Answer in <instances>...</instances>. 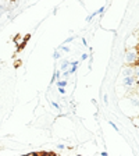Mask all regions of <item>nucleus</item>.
<instances>
[{"label": "nucleus", "instance_id": "nucleus-1", "mask_svg": "<svg viewBox=\"0 0 139 156\" xmlns=\"http://www.w3.org/2000/svg\"><path fill=\"white\" fill-rule=\"evenodd\" d=\"M125 63L130 66H136V63H138V50H134V49H131V50H128L125 55Z\"/></svg>", "mask_w": 139, "mask_h": 156}, {"label": "nucleus", "instance_id": "nucleus-2", "mask_svg": "<svg viewBox=\"0 0 139 156\" xmlns=\"http://www.w3.org/2000/svg\"><path fill=\"white\" fill-rule=\"evenodd\" d=\"M123 84L125 87H134V85H138V77H124Z\"/></svg>", "mask_w": 139, "mask_h": 156}, {"label": "nucleus", "instance_id": "nucleus-3", "mask_svg": "<svg viewBox=\"0 0 139 156\" xmlns=\"http://www.w3.org/2000/svg\"><path fill=\"white\" fill-rule=\"evenodd\" d=\"M104 9H106V7H100V9H99V10H96V11H95V13H92L89 17H86V21H88V23H89V21H92V20H93L96 16H99V14H102V13H103V11H104Z\"/></svg>", "mask_w": 139, "mask_h": 156}, {"label": "nucleus", "instance_id": "nucleus-4", "mask_svg": "<svg viewBox=\"0 0 139 156\" xmlns=\"http://www.w3.org/2000/svg\"><path fill=\"white\" fill-rule=\"evenodd\" d=\"M60 75H61V71L60 70H57V71H54L53 73V78H52V84H54V82H57V81H60Z\"/></svg>", "mask_w": 139, "mask_h": 156}, {"label": "nucleus", "instance_id": "nucleus-5", "mask_svg": "<svg viewBox=\"0 0 139 156\" xmlns=\"http://www.w3.org/2000/svg\"><path fill=\"white\" fill-rule=\"evenodd\" d=\"M67 68H70V62L68 60H63L61 66H60V71H67Z\"/></svg>", "mask_w": 139, "mask_h": 156}, {"label": "nucleus", "instance_id": "nucleus-6", "mask_svg": "<svg viewBox=\"0 0 139 156\" xmlns=\"http://www.w3.org/2000/svg\"><path fill=\"white\" fill-rule=\"evenodd\" d=\"M67 84H68L67 80H63V81H57V82H56L57 88H65V87H67Z\"/></svg>", "mask_w": 139, "mask_h": 156}, {"label": "nucleus", "instance_id": "nucleus-7", "mask_svg": "<svg viewBox=\"0 0 139 156\" xmlns=\"http://www.w3.org/2000/svg\"><path fill=\"white\" fill-rule=\"evenodd\" d=\"M60 50H61V52H70V48H68V46H61V48L58 49V52H60Z\"/></svg>", "mask_w": 139, "mask_h": 156}, {"label": "nucleus", "instance_id": "nucleus-8", "mask_svg": "<svg viewBox=\"0 0 139 156\" xmlns=\"http://www.w3.org/2000/svg\"><path fill=\"white\" fill-rule=\"evenodd\" d=\"M53 57H54V58H60V57H61V53L58 52V50H56V52L53 53Z\"/></svg>", "mask_w": 139, "mask_h": 156}, {"label": "nucleus", "instance_id": "nucleus-9", "mask_svg": "<svg viewBox=\"0 0 139 156\" xmlns=\"http://www.w3.org/2000/svg\"><path fill=\"white\" fill-rule=\"evenodd\" d=\"M57 149H58V151L65 149V145H63V144H58V145H57Z\"/></svg>", "mask_w": 139, "mask_h": 156}, {"label": "nucleus", "instance_id": "nucleus-10", "mask_svg": "<svg viewBox=\"0 0 139 156\" xmlns=\"http://www.w3.org/2000/svg\"><path fill=\"white\" fill-rule=\"evenodd\" d=\"M52 106H53V107H56V109H60V105L56 103V102H52Z\"/></svg>", "mask_w": 139, "mask_h": 156}, {"label": "nucleus", "instance_id": "nucleus-11", "mask_svg": "<svg viewBox=\"0 0 139 156\" xmlns=\"http://www.w3.org/2000/svg\"><path fill=\"white\" fill-rule=\"evenodd\" d=\"M58 92L64 95V94H65V88H58Z\"/></svg>", "mask_w": 139, "mask_h": 156}, {"label": "nucleus", "instance_id": "nucleus-12", "mask_svg": "<svg viewBox=\"0 0 139 156\" xmlns=\"http://www.w3.org/2000/svg\"><path fill=\"white\" fill-rule=\"evenodd\" d=\"M71 41H74V36H70V38H68L67 41H65V43H70Z\"/></svg>", "mask_w": 139, "mask_h": 156}, {"label": "nucleus", "instance_id": "nucleus-13", "mask_svg": "<svg viewBox=\"0 0 139 156\" xmlns=\"http://www.w3.org/2000/svg\"><path fill=\"white\" fill-rule=\"evenodd\" d=\"M104 103H109V95H104Z\"/></svg>", "mask_w": 139, "mask_h": 156}, {"label": "nucleus", "instance_id": "nucleus-14", "mask_svg": "<svg viewBox=\"0 0 139 156\" xmlns=\"http://www.w3.org/2000/svg\"><path fill=\"white\" fill-rule=\"evenodd\" d=\"M88 57H89V56H88L86 53H84V55H82V57H81V58H82V60H86Z\"/></svg>", "mask_w": 139, "mask_h": 156}, {"label": "nucleus", "instance_id": "nucleus-15", "mask_svg": "<svg viewBox=\"0 0 139 156\" xmlns=\"http://www.w3.org/2000/svg\"><path fill=\"white\" fill-rule=\"evenodd\" d=\"M110 124H111V127H113L114 130H116V131H118V127H117L116 124H114V123H110Z\"/></svg>", "mask_w": 139, "mask_h": 156}, {"label": "nucleus", "instance_id": "nucleus-16", "mask_svg": "<svg viewBox=\"0 0 139 156\" xmlns=\"http://www.w3.org/2000/svg\"><path fill=\"white\" fill-rule=\"evenodd\" d=\"M68 75H70V73H68V70H67V71H64V73H63V77H65V78H67Z\"/></svg>", "mask_w": 139, "mask_h": 156}, {"label": "nucleus", "instance_id": "nucleus-17", "mask_svg": "<svg viewBox=\"0 0 139 156\" xmlns=\"http://www.w3.org/2000/svg\"><path fill=\"white\" fill-rule=\"evenodd\" d=\"M82 43H84V46H88V43H86V39H82Z\"/></svg>", "mask_w": 139, "mask_h": 156}, {"label": "nucleus", "instance_id": "nucleus-18", "mask_svg": "<svg viewBox=\"0 0 139 156\" xmlns=\"http://www.w3.org/2000/svg\"><path fill=\"white\" fill-rule=\"evenodd\" d=\"M102 156H109V155H107V152H102Z\"/></svg>", "mask_w": 139, "mask_h": 156}]
</instances>
